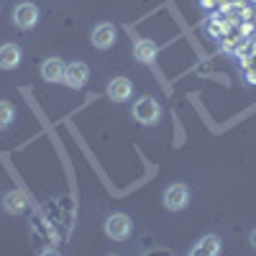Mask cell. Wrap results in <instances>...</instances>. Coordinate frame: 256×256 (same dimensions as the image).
Returning <instances> with one entry per match:
<instances>
[{
  "label": "cell",
  "instance_id": "obj_1",
  "mask_svg": "<svg viewBox=\"0 0 256 256\" xmlns=\"http://www.w3.org/2000/svg\"><path fill=\"white\" fill-rule=\"evenodd\" d=\"M134 118L138 120V123H144V126H154V123H159V118H162V105H159V100H154V98H138L136 102H134Z\"/></svg>",
  "mask_w": 256,
  "mask_h": 256
},
{
  "label": "cell",
  "instance_id": "obj_2",
  "mask_svg": "<svg viewBox=\"0 0 256 256\" xmlns=\"http://www.w3.org/2000/svg\"><path fill=\"white\" fill-rule=\"evenodd\" d=\"M162 200H164V208H166V210L180 212V210H184V208L190 205V187H187V184H182V182L169 184V187L164 190Z\"/></svg>",
  "mask_w": 256,
  "mask_h": 256
},
{
  "label": "cell",
  "instance_id": "obj_3",
  "mask_svg": "<svg viewBox=\"0 0 256 256\" xmlns=\"http://www.w3.org/2000/svg\"><path fill=\"white\" fill-rule=\"evenodd\" d=\"M131 230H134L131 218L123 216V212H113V216L105 220V233H108V238H113V241H126L131 236Z\"/></svg>",
  "mask_w": 256,
  "mask_h": 256
},
{
  "label": "cell",
  "instance_id": "obj_4",
  "mask_svg": "<svg viewBox=\"0 0 256 256\" xmlns=\"http://www.w3.org/2000/svg\"><path fill=\"white\" fill-rule=\"evenodd\" d=\"M13 24L20 31H31L38 24V8L34 3H18L13 10Z\"/></svg>",
  "mask_w": 256,
  "mask_h": 256
},
{
  "label": "cell",
  "instance_id": "obj_5",
  "mask_svg": "<svg viewBox=\"0 0 256 256\" xmlns=\"http://www.w3.org/2000/svg\"><path fill=\"white\" fill-rule=\"evenodd\" d=\"M88 77H90L88 64L72 62V64H67V72H64V84H67V88H72V90H80V88H84Z\"/></svg>",
  "mask_w": 256,
  "mask_h": 256
},
{
  "label": "cell",
  "instance_id": "obj_6",
  "mask_svg": "<svg viewBox=\"0 0 256 256\" xmlns=\"http://www.w3.org/2000/svg\"><path fill=\"white\" fill-rule=\"evenodd\" d=\"M90 41H92L95 49H110L116 44V26L113 24H98L92 28Z\"/></svg>",
  "mask_w": 256,
  "mask_h": 256
},
{
  "label": "cell",
  "instance_id": "obj_7",
  "mask_svg": "<svg viewBox=\"0 0 256 256\" xmlns=\"http://www.w3.org/2000/svg\"><path fill=\"white\" fill-rule=\"evenodd\" d=\"M223 251V244L216 233H205V236L190 248V254H198V256H218Z\"/></svg>",
  "mask_w": 256,
  "mask_h": 256
},
{
  "label": "cell",
  "instance_id": "obj_8",
  "mask_svg": "<svg viewBox=\"0 0 256 256\" xmlns=\"http://www.w3.org/2000/svg\"><path fill=\"white\" fill-rule=\"evenodd\" d=\"M131 92H134V84L128 77H113L110 84H108V98L113 102H126L131 98Z\"/></svg>",
  "mask_w": 256,
  "mask_h": 256
},
{
  "label": "cell",
  "instance_id": "obj_9",
  "mask_svg": "<svg viewBox=\"0 0 256 256\" xmlns=\"http://www.w3.org/2000/svg\"><path fill=\"white\" fill-rule=\"evenodd\" d=\"M20 59H24V52H20L18 44H3L0 46V70H6V72L16 70L20 64Z\"/></svg>",
  "mask_w": 256,
  "mask_h": 256
},
{
  "label": "cell",
  "instance_id": "obj_10",
  "mask_svg": "<svg viewBox=\"0 0 256 256\" xmlns=\"http://www.w3.org/2000/svg\"><path fill=\"white\" fill-rule=\"evenodd\" d=\"M156 54H159V46L154 44L152 38H138L136 44H134V56L141 64H154Z\"/></svg>",
  "mask_w": 256,
  "mask_h": 256
},
{
  "label": "cell",
  "instance_id": "obj_11",
  "mask_svg": "<svg viewBox=\"0 0 256 256\" xmlns=\"http://www.w3.org/2000/svg\"><path fill=\"white\" fill-rule=\"evenodd\" d=\"M64 72H67V64H64L62 59H46L44 64H41V77H44L46 82H64Z\"/></svg>",
  "mask_w": 256,
  "mask_h": 256
},
{
  "label": "cell",
  "instance_id": "obj_12",
  "mask_svg": "<svg viewBox=\"0 0 256 256\" xmlns=\"http://www.w3.org/2000/svg\"><path fill=\"white\" fill-rule=\"evenodd\" d=\"M3 208H6V212H10V216H20V212H26L28 200H26V195L20 190H10L8 195L3 198Z\"/></svg>",
  "mask_w": 256,
  "mask_h": 256
},
{
  "label": "cell",
  "instance_id": "obj_13",
  "mask_svg": "<svg viewBox=\"0 0 256 256\" xmlns=\"http://www.w3.org/2000/svg\"><path fill=\"white\" fill-rule=\"evenodd\" d=\"M13 120H16V108L10 102L0 100V128H10Z\"/></svg>",
  "mask_w": 256,
  "mask_h": 256
},
{
  "label": "cell",
  "instance_id": "obj_14",
  "mask_svg": "<svg viewBox=\"0 0 256 256\" xmlns=\"http://www.w3.org/2000/svg\"><path fill=\"white\" fill-rule=\"evenodd\" d=\"M200 3H202L205 8H210V6H212V0H200Z\"/></svg>",
  "mask_w": 256,
  "mask_h": 256
},
{
  "label": "cell",
  "instance_id": "obj_15",
  "mask_svg": "<svg viewBox=\"0 0 256 256\" xmlns=\"http://www.w3.org/2000/svg\"><path fill=\"white\" fill-rule=\"evenodd\" d=\"M251 244H254V248H256V230L251 233Z\"/></svg>",
  "mask_w": 256,
  "mask_h": 256
}]
</instances>
